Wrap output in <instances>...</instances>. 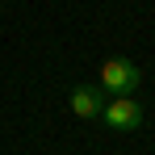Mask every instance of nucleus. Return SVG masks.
I'll return each mask as SVG.
<instances>
[{"mask_svg": "<svg viewBox=\"0 0 155 155\" xmlns=\"http://www.w3.org/2000/svg\"><path fill=\"white\" fill-rule=\"evenodd\" d=\"M101 122L109 130H117V134H130V130L143 126V105L134 97H109L101 105Z\"/></svg>", "mask_w": 155, "mask_h": 155, "instance_id": "nucleus-2", "label": "nucleus"}, {"mask_svg": "<svg viewBox=\"0 0 155 155\" xmlns=\"http://www.w3.org/2000/svg\"><path fill=\"white\" fill-rule=\"evenodd\" d=\"M105 97H109V92L97 88V84H76V88H71V97H67V105H71V113H76V117H88V122H92V117H101Z\"/></svg>", "mask_w": 155, "mask_h": 155, "instance_id": "nucleus-3", "label": "nucleus"}, {"mask_svg": "<svg viewBox=\"0 0 155 155\" xmlns=\"http://www.w3.org/2000/svg\"><path fill=\"white\" fill-rule=\"evenodd\" d=\"M138 84H143V71L130 59H105L101 63V88L109 97H134Z\"/></svg>", "mask_w": 155, "mask_h": 155, "instance_id": "nucleus-1", "label": "nucleus"}]
</instances>
